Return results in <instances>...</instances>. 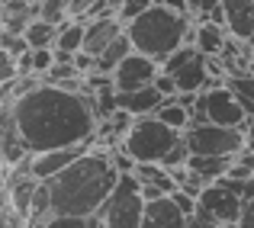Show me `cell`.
Listing matches in <instances>:
<instances>
[{
	"instance_id": "obj_32",
	"label": "cell",
	"mask_w": 254,
	"mask_h": 228,
	"mask_svg": "<svg viewBox=\"0 0 254 228\" xmlns=\"http://www.w3.org/2000/svg\"><path fill=\"white\" fill-rule=\"evenodd\" d=\"M238 228H254V199L248 206H245V212H242V222H238Z\"/></svg>"
},
{
	"instance_id": "obj_26",
	"label": "cell",
	"mask_w": 254,
	"mask_h": 228,
	"mask_svg": "<svg viewBox=\"0 0 254 228\" xmlns=\"http://www.w3.org/2000/svg\"><path fill=\"white\" fill-rule=\"evenodd\" d=\"M16 77H19L16 55H10L6 49H0V87H3V84H13Z\"/></svg>"
},
{
	"instance_id": "obj_37",
	"label": "cell",
	"mask_w": 254,
	"mask_h": 228,
	"mask_svg": "<svg viewBox=\"0 0 254 228\" xmlns=\"http://www.w3.org/2000/svg\"><path fill=\"white\" fill-rule=\"evenodd\" d=\"M26 3H42V0H26Z\"/></svg>"
},
{
	"instance_id": "obj_17",
	"label": "cell",
	"mask_w": 254,
	"mask_h": 228,
	"mask_svg": "<svg viewBox=\"0 0 254 228\" xmlns=\"http://www.w3.org/2000/svg\"><path fill=\"white\" fill-rule=\"evenodd\" d=\"M232 164H235V158H212V154H190V161H187V167H190L203 183H216L219 177L229 173Z\"/></svg>"
},
{
	"instance_id": "obj_19",
	"label": "cell",
	"mask_w": 254,
	"mask_h": 228,
	"mask_svg": "<svg viewBox=\"0 0 254 228\" xmlns=\"http://www.w3.org/2000/svg\"><path fill=\"white\" fill-rule=\"evenodd\" d=\"M58 29H62V26H55V23H49V19L36 16L29 26H26L23 36H26V42H29V49H55Z\"/></svg>"
},
{
	"instance_id": "obj_15",
	"label": "cell",
	"mask_w": 254,
	"mask_h": 228,
	"mask_svg": "<svg viewBox=\"0 0 254 228\" xmlns=\"http://www.w3.org/2000/svg\"><path fill=\"white\" fill-rule=\"evenodd\" d=\"M187 222V216L177 209L171 196H161V199H151L145 203V219H142V228H180Z\"/></svg>"
},
{
	"instance_id": "obj_34",
	"label": "cell",
	"mask_w": 254,
	"mask_h": 228,
	"mask_svg": "<svg viewBox=\"0 0 254 228\" xmlns=\"http://www.w3.org/2000/svg\"><path fill=\"white\" fill-rule=\"evenodd\" d=\"M196 100H199V93H177V103L187 106V110H193V106H196Z\"/></svg>"
},
{
	"instance_id": "obj_7",
	"label": "cell",
	"mask_w": 254,
	"mask_h": 228,
	"mask_svg": "<svg viewBox=\"0 0 254 228\" xmlns=\"http://www.w3.org/2000/svg\"><path fill=\"white\" fill-rule=\"evenodd\" d=\"M161 71L177 80V93H203L222 87V80L209 77V61L196 45H180L168 61H161Z\"/></svg>"
},
{
	"instance_id": "obj_21",
	"label": "cell",
	"mask_w": 254,
	"mask_h": 228,
	"mask_svg": "<svg viewBox=\"0 0 254 228\" xmlns=\"http://www.w3.org/2000/svg\"><path fill=\"white\" fill-rule=\"evenodd\" d=\"M161 122H168L171 129H177V132H187V125H190V110L187 106H180L177 103V97H168L161 106H158V113H155Z\"/></svg>"
},
{
	"instance_id": "obj_23",
	"label": "cell",
	"mask_w": 254,
	"mask_h": 228,
	"mask_svg": "<svg viewBox=\"0 0 254 228\" xmlns=\"http://www.w3.org/2000/svg\"><path fill=\"white\" fill-rule=\"evenodd\" d=\"M68 10H71V0H42V3H36V13L42 19H49V23H55V26H62V23H68Z\"/></svg>"
},
{
	"instance_id": "obj_14",
	"label": "cell",
	"mask_w": 254,
	"mask_h": 228,
	"mask_svg": "<svg viewBox=\"0 0 254 228\" xmlns=\"http://www.w3.org/2000/svg\"><path fill=\"white\" fill-rule=\"evenodd\" d=\"M225 29L242 42H254V0H222Z\"/></svg>"
},
{
	"instance_id": "obj_10",
	"label": "cell",
	"mask_w": 254,
	"mask_h": 228,
	"mask_svg": "<svg viewBox=\"0 0 254 228\" xmlns=\"http://www.w3.org/2000/svg\"><path fill=\"white\" fill-rule=\"evenodd\" d=\"M158 74H161V64H158L155 58L132 52L126 61L116 64V71H113V84H116V90H142V87L155 84Z\"/></svg>"
},
{
	"instance_id": "obj_5",
	"label": "cell",
	"mask_w": 254,
	"mask_h": 228,
	"mask_svg": "<svg viewBox=\"0 0 254 228\" xmlns=\"http://www.w3.org/2000/svg\"><path fill=\"white\" fill-rule=\"evenodd\" d=\"M103 228H142L145 219V196L135 173H119L113 193L97 212Z\"/></svg>"
},
{
	"instance_id": "obj_29",
	"label": "cell",
	"mask_w": 254,
	"mask_h": 228,
	"mask_svg": "<svg viewBox=\"0 0 254 228\" xmlns=\"http://www.w3.org/2000/svg\"><path fill=\"white\" fill-rule=\"evenodd\" d=\"M187 6H190V16H196V23H203L216 6H222V0H187Z\"/></svg>"
},
{
	"instance_id": "obj_8",
	"label": "cell",
	"mask_w": 254,
	"mask_h": 228,
	"mask_svg": "<svg viewBox=\"0 0 254 228\" xmlns=\"http://www.w3.org/2000/svg\"><path fill=\"white\" fill-rule=\"evenodd\" d=\"M184 142L193 154H212V158H235L245 151V129H229L216 122H199L184 132Z\"/></svg>"
},
{
	"instance_id": "obj_30",
	"label": "cell",
	"mask_w": 254,
	"mask_h": 228,
	"mask_svg": "<svg viewBox=\"0 0 254 228\" xmlns=\"http://www.w3.org/2000/svg\"><path fill=\"white\" fill-rule=\"evenodd\" d=\"M171 199L177 203V209L184 212V216H193V212H196V196H190V193L174 190V193H171Z\"/></svg>"
},
{
	"instance_id": "obj_28",
	"label": "cell",
	"mask_w": 254,
	"mask_h": 228,
	"mask_svg": "<svg viewBox=\"0 0 254 228\" xmlns=\"http://www.w3.org/2000/svg\"><path fill=\"white\" fill-rule=\"evenodd\" d=\"M52 64H55V49H32V68H36L39 77L45 71H52Z\"/></svg>"
},
{
	"instance_id": "obj_20",
	"label": "cell",
	"mask_w": 254,
	"mask_h": 228,
	"mask_svg": "<svg viewBox=\"0 0 254 228\" xmlns=\"http://www.w3.org/2000/svg\"><path fill=\"white\" fill-rule=\"evenodd\" d=\"M84 29H87L84 19H68V23H62V29H58V42H55V52L77 55V52L84 49Z\"/></svg>"
},
{
	"instance_id": "obj_9",
	"label": "cell",
	"mask_w": 254,
	"mask_h": 228,
	"mask_svg": "<svg viewBox=\"0 0 254 228\" xmlns=\"http://www.w3.org/2000/svg\"><path fill=\"white\" fill-rule=\"evenodd\" d=\"M196 209L209 212L219 225H238L242 222V212H245V203L238 199V193H232L225 183H209L196 199Z\"/></svg>"
},
{
	"instance_id": "obj_25",
	"label": "cell",
	"mask_w": 254,
	"mask_h": 228,
	"mask_svg": "<svg viewBox=\"0 0 254 228\" xmlns=\"http://www.w3.org/2000/svg\"><path fill=\"white\" fill-rule=\"evenodd\" d=\"M151 3H155V0H126V3L116 10V16L123 19V26H129L132 19H138V16H142V13L151 6Z\"/></svg>"
},
{
	"instance_id": "obj_33",
	"label": "cell",
	"mask_w": 254,
	"mask_h": 228,
	"mask_svg": "<svg viewBox=\"0 0 254 228\" xmlns=\"http://www.w3.org/2000/svg\"><path fill=\"white\" fill-rule=\"evenodd\" d=\"M158 3H164V6H171V10L187 13V16H190V6H187V0H158Z\"/></svg>"
},
{
	"instance_id": "obj_22",
	"label": "cell",
	"mask_w": 254,
	"mask_h": 228,
	"mask_svg": "<svg viewBox=\"0 0 254 228\" xmlns=\"http://www.w3.org/2000/svg\"><path fill=\"white\" fill-rule=\"evenodd\" d=\"M225 87H232V93L248 110V116H254V71H248V74H232L225 80Z\"/></svg>"
},
{
	"instance_id": "obj_39",
	"label": "cell",
	"mask_w": 254,
	"mask_h": 228,
	"mask_svg": "<svg viewBox=\"0 0 254 228\" xmlns=\"http://www.w3.org/2000/svg\"><path fill=\"white\" fill-rule=\"evenodd\" d=\"M0 228H3V225H0Z\"/></svg>"
},
{
	"instance_id": "obj_2",
	"label": "cell",
	"mask_w": 254,
	"mask_h": 228,
	"mask_svg": "<svg viewBox=\"0 0 254 228\" xmlns=\"http://www.w3.org/2000/svg\"><path fill=\"white\" fill-rule=\"evenodd\" d=\"M119 180V171L113 164L110 151L93 145L87 154L55 173L52 180H42L49 186L52 216H97L106 196L113 193Z\"/></svg>"
},
{
	"instance_id": "obj_3",
	"label": "cell",
	"mask_w": 254,
	"mask_h": 228,
	"mask_svg": "<svg viewBox=\"0 0 254 228\" xmlns=\"http://www.w3.org/2000/svg\"><path fill=\"white\" fill-rule=\"evenodd\" d=\"M190 29H193V23H190L187 13H177V10H171V6L155 0L142 16L126 26V36L132 39V49L138 55H148L161 64V61H168L180 45H187Z\"/></svg>"
},
{
	"instance_id": "obj_18",
	"label": "cell",
	"mask_w": 254,
	"mask_h": 228,
	"mask_svg": "<svg viewBox=\"0 0 254 228\" xmlns=\"http://www.w3.org/2000/svg\"><path fill=\"white\" fill-rule=\"evenodd\" d=\"M132 52H135V49H132V39L126 36V32H123V36H116V39H113V42L97 55V71H103V74H113V71H116V64L126 61Z\"/></svg>"
},
{
	"instance_id": "obj_24",
	"label": "cell",
	"mask_w": 254,
	"mask_h": 228,
	"mask_svg": "<svg viewBox=\"0 0 254 228\" xmlns=\"http://www.w3.org/2000/svg\"><path fill=\"white\" fill-rule=\"evenodd\" d=\"M42 228H100L97 216H52Z\"/></svg>"
},
{
	"instance_id": "obj_16",
	"label": "cell",
	"mask_w": 254,
	"mask_h": 228,
	"mask_svg": "<svg viewBox=\"0 0 254 228\" xmlns=\"http://www.w3.org/2000/svg\"><path fill=\"white\" fill-rule=\"evenodd\" d=\"M225 42H229V29L219 23H209V19H203V23H196V36H193V45H196L199 52H203L206 58H219L225 49Z\"/></svg>"
},
{
	"instance_id": "obj_13",
	"label": "cell",
	"mask_w": 254,
	"mask_h": 228,
	"mask_svg": "<svg viewBox=\"0 0 254 228\" xmlns=\"http://www.w3.org/2000/svg\"><path fill=\"white\" fill-rule=\"evenodd\" d=\"M164 100L168 97H164L155 84L142 87V90H116V106L126 110V113H132V116H155Z\"/></svg>"
},
{
	"instance_id": "obj_36",
	"label": "cell",
	"mask_w": 254,
	"mask_h": 228,
	"mask_svg": "<svg viewBox=\"0 0 254 228\" xmlns=\"http://www.w3.org/2000/svg\"><path fill=\"white\" fill-rule=\"evenodd\" d=\"M219 228H238V225H219Z\"/></svg>"
},
{
	"instance_id": "obj_35",
	"label": "cell",
	"mask_w": 254,
	"mask_h": 228,
	"mask_svg": "<svg viewBox=\"0 0 254 228\" xmlns=\"http://www.w3.org/2000/svg\"><path fill=\"white\" fill-rule=\"evenodd\" d=\"M245 148L254 151V116L248 119V125H245Z\"/></svg>"
},
{
	"instance_id": "obj_1",
	"label": "cell",
	"mask_w": 254,
	"mask_h": 228,
	"mask_svg": "<svg viewBox=\"0 0 254 228\" xmlns=\"http://www.w3.org/2000/svg\"><path fill=\"white\" fill-rule=\"evenodd\" d=\"M10 113L32 154L68 148L97 135L93 97L87 90L77 93L55 84H36L13 100Z\"/></svg>"
},
{
	"instance_id": "obj_31",
	"label": "cell",
	"mask_w": 254,
	"mask_h": 228,
	"mask_svg": "<svg viewBox=\"0 0 254 228\" xmlns=\"http://www.w3.org/2000/svg\"><path fill=\"white\" fill-rule=\"evenodd\" d=\"M155 87H158V90L164 93V97H177V80H174L171 74H164V71H161V74H158Z\"/></svg>"
},
{
	"instance_id": "obj_6",
	"label": "cell",
	"mask_w": 254,
	"mask_h": 228,
	"mask_svg": "<svg viewBox=\"0 0 254 228\" xmlns=\"http://www.w3.org/2000/svg\"><path fill=\"white\" fill-rule=\"evenodd\" d=\"M248 110L242 106V100L232 93V87H212L203 90L196 100V106L190 110V125L199 122H216V125H229V129H245L248 125ZM187 125V129H190Z\"/></svg>"
},
{
	"instance_id": "obj_12",
	"label": "cell",
	"mask_w": 254,
	"mask_h": 228,
	"mask_svg": "<svg viewBox=\"0 0 254 228\" xmlns=\"http://www.w3.org/2000/svg\"><path fill=\"white\" fill-rule=\"evenodd\" d=\"M123 32H126V26H123V19H119L116 13H110V16H100V19H87L84 49H81V52H87V55L97 58L100 52H103L116 36H123Z\"/></svg>"
},
{
	"instance_id": "obj_11",
	"label": "cell",
	"mask_w": 254,
	"mask_h": 228,
	"mask_svg": "<svg viewBox=\"0 0 254 228\" xmlns=\"http://www.w3.org/2000/svg\"><path fill=\"white\" fill-rule=\"evenodd\" d=\"M97 145V138H87V142L68 145V148H52V151H39L32 154V177L36 180H52L55 173H62L64 167H71L81 154H87Z\"/></svg>"
},
{
	"instance_id": "obj_27",
	"label": "cell",
	"mask_w": 254,
	"mask_h": 228,
	"mask_svg": "<svg viewBox=\"0 0 254 228\" xmlns=\"http://www.w3.org/2000/svg\"><path fill=\"white\" fill-rule=\"evenodd\" d=\"M190 154H193V151H190V145H187L184 138H180V142H177V145H174V148L168 151V158H164L161 164H164V167H187Z\"/></svg>"
},
{
	"instance_id": "obj_38",
	"label": "cell",
	"mask_w": 254,
	"mask_h": 228,
	"mask_svg": "<svg viewBox=\"0 0 254 228\" xmlns=\"http://www.w3.org/2000/svg\"><path fill=\"white\" fill-rule=\"evenodd\" d=\"M100 228H103V225H100Z\"/></svg>"
},
{
	"instance_id": "obj_40",
	"label": "cell",
	"mask_w": 254,
	"mask_h": 228,
	"mask_svg": "<svg viewBox=\"0 0 254 228\" xmlns=\"http://www.w3.org/2000/svg\"><path fill=\"white\" fill-rule=\"evenodd\" d=\"M0 212H3V209H0Z\"/></svg>"
},
{
	"instance_id": "obj_4",
	"label": "cell",
	"mask_w": 254,
	"mask_h": 228,
	"mask_svg": "<svg viewBox=\"0 0 254 228\" xmlns=\"http://www.w3.org/2000/svg\"><path fill=\"white\" fill-rule=\"evenodd\" d=\"M180 138H184V132L171 129L158 116H135L129 135L123 138V148L135 158V164H161Z\"/></svg>"
}]
</instances>
